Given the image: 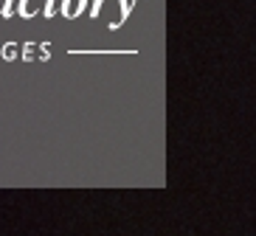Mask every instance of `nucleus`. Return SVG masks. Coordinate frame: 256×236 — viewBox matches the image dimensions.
<instances>
[{
	"label": "nucleus",
	"mask_w": 256,
	"mask_h": 236,
	"mask_svg": "<svg viewBox=\"0 0 256 236\" xmlns=\"http://www.w3.org/2000/svg\"><path fill=\"white\" fill-rule=\"evenodd\" d=\"M84 3H88V0H62L60 8H62V14L65 17H76L84 8Z\"/></svg>",
	"instance_id": "nucleus-1"
},
{
	"label": "nucleus",
	"mask_w": 256,
	"mask_h": 236,
	"mask_svg": "<svg viewBox=\"0 0 256 236\" xmlns=\"http://www.w3.org/2000/svg\"><path fill=\"white\" fill-rule=\"evenodd\" d=\"M14 42H6V45H3V56H6V59H12V56H14V53H12V51H14Z\"/></svg>",
	"instance_id": "nucleus-2"
},
{
	"label": "nucleus",
	"mask_w": 256,
	"mask_h": 236,
	"mask_svg": "<svg viewBox=\"0 0 256 236\" xmlns=\"http://www.w3.org/2000/svg\"><path fill=\"white\" fill-rule=\"evenodd\" d=\"M42 11H46V17L54 14V0H46V8H42Z\"/></svg>",
	"instance_id": "nucleus-3"
},
{
	"label": "nucleus",
	"mask_w": 256,
	"mask_h": 236,
	"mask_svg": "<svg viewBox=\"0 0 256 236\" xmlns=\"http://www.w3.org/2000/svg\"><path fill=\"white\" fill-rule=\"evenodd\" d=\"M28 3H31V0H20V14H28Z\"/></svg>",
	"instance_id": "nucleus-4"
},
{
	"label": "nucleus",
	"mask_w": 256,
	"mask_h": 236,
	"mask_svg": "<svg viewBox=\"0 0 256 236\" xmlns=\"http://www.w3.org/2000/svg\"><path fill=\"white\" fill-rule=\"evenodd\" d=\"M98 3H102V0H93V8H90V14H93V17L98 14Z\"/></svg>",
	"instance_id": "nucleus-5"
}]
</instances>
